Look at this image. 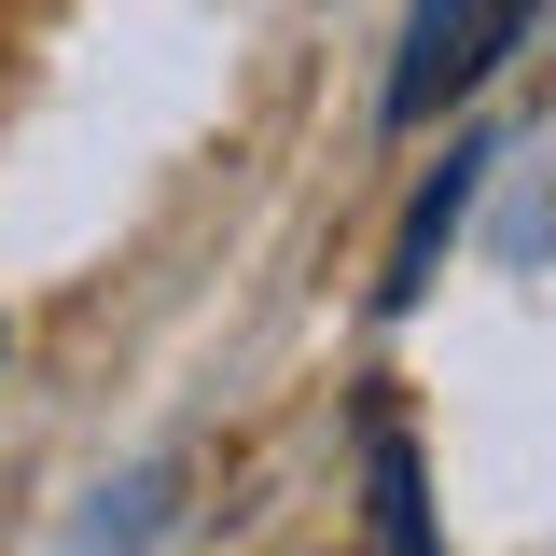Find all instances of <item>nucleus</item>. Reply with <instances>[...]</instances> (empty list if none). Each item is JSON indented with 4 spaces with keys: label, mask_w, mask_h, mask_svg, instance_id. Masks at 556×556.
Returning <instances> with one entry per match:
<instances>
[{
    "label": "nucleus",
    "mask_w": 556,
    "mask_h": 556,
    "mask_svg": "<svg viewBox=\"0 0 556 556\" xmlns=\"http://www.w3.org/2000/svg\"><path fill=\"white\" fill-rule=\"evenodd\" d=\"M529 14H543V0H404V42H390V126L459 112L486 70L529 42Z\"/></svg>",
    "instance_id": "f257e3e1"
},
{
    "label": "nucleus",
    "mask_w": 556,
    "mask_h": 556,
    "mask_svg": "<svg viewBox=\"0 0 556 556\" xmlns=\"http://www.w3.org/2000/svg\"><path fill=\"white\" fill-rule=\"evenodd\" d=\"M473 181H486V139H459L431 181H417L404 237H390V278H376V306L404 320V306H431V278H445V251H459V223H473Z\"/></svg>",
    "instance_id": "f03ea898"
},
{
    "label": "nucleus",
    "mask_w": 556,
    "mask_h": 556,
    "mask_svg": "<svg viewBox=\"0 0 556 556\" xmlns=\"http://www.w3.org/2000/svg\"><path fill=\"white\" fill-rule=\"evenodd\" d=\"M362 459H376V529H390V556H445V543H431V501H417V445L376 431Z\"/></svg>",
    "instance_id": "7ed1b4c3"
}]
</instances>
